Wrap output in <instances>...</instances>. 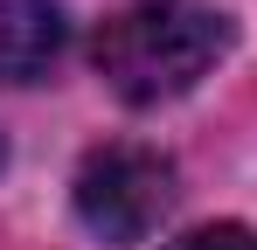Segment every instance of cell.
<instances>
[{"label":"cell","mask_w":257,"mask_h":250,"mask_svg":"<svg viewBox=\"0 0 257 250\" xmlns=\"http://www.w3.org/2000/svg\"><path fill=\"white\" fill-rule=\"evenodd\" d=\"M229 49V21L215 7H188V0H146L125 7L97 28V77L111 83L125 104H167L181 90L209 77Z\"/></svg>","instance_id":"1"},{"label":"cell","mask_w":257,"mask_h":250,"mask_svg":"<svg viewBox=\"0 0 257 250\" xmlns=\"http://www.w3.org/2000/svg\"><path fill=\"white\" fill-rule=\"evenodd\" d=\"M174 208V167L153 146H97L77 167V215L97 243H146Z\"/></svg>","instance_id":"2"},{"label":"cell","mask_w":257,"mask_h":250,"mask_svg":"<svg viewBox=\"0 0 257 250\" xmlns=\"http://www.w3.org/2000/svg\"><path fill=\"white\" fill-rule=\"evenodd\" d=\"M63 42L70 21L56 0H0V83H42Z\"/></svg>","instance_id":"3"},{"label":"cell","mask_w":257,"mask_h":250,"mask_svg":"<svg viewBox=\"0 0 257 250\" xmlns=\"http://www.w3.org/2000/svg\"><path fill=\"white\" fill-rule=\"evenodd\" d=\"M167 250H257V243H250L243 222H209V229H188V236L167 243Z\"/></svg>","instance_id":"4"},{"label":"cell","mask_w":257,"mask_h":250,"mask_svg":"<svg viewBox=\"0 0 257 250\" xmlns=\"http://www.w3.org/2000/svg\"><path fill=\"white\" fill-rule=\"evenodd\" d=\"M0 167H7V146H0Z\"/></svg>","instance_id":"5"}]
</instances>
